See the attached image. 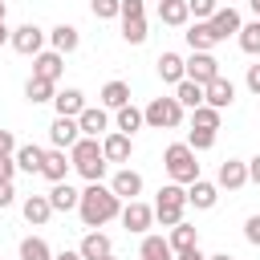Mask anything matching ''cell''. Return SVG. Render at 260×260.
Instances as JSON below:
<instances>
[{"instance_id":"1","label":"cell","mask_w":260,"mask_h":260,"mask_svg":"<svg viewBox=\"0 0 260 260\" xmlns=\"http://www.w3.org/2000/svg\"><path fill=\"white\" fill-rule=\"evenodd\" d=\"M77 215H81L85 228H102V223H110V219L122 215V199H118L110 187L89 183V187L81 191V199H77Z\"/></svg>"},{"instance_id":"2","label":"cell","mask_w":260,"mask_h":260,"mask_svg":"<svg viewBox=\"0 0 260 260\" xmlns=\"http://www.w3.org/2000/svg\"><path fill=\"white\" fill-rule=\"evenodd\" d=\"M69 162H73V171L85 179V183H102V175H106V154H102V142L98 138H77L73 146H69Z\"/></svg>"},{"instance_id":"3","label":"cell","mask_w":260,"mask_h":260,"mask_svg":"<svg viewBox=\"0 0 260 260\" xmlns=\"http://www.w3.org/2000/svg\"><path fill=\"white\" fill-rule=\"evenodd\" d=\"M162 167H167V175H171V183H195L199 179V162H195V150L187 146V142H171L167 150H162Z\"/></svg>"},{"instance_id":"4","label":"cell","mask_w":260,"mask_h":260,"mask_svg":"<svg viewBox=\"0 0 260 260\" xmlns=\"http://www.w3.org/2000/svg\"><path fill=\"white\" fill-rule=\"evenodd\" d=\"M183 207H187V187L183 183H167L158 191V199H154V219L162 228H175L183 219Z\"/></svg>"},{"instance_id":"5","label":"cell","mask_w":260,"mask_h":260,"mask_svg":"<svg viewBox=\"0 0 260 260\" xmlns=\"http://www.w3.org/2000/svg\"><path fill=\"white\" fill-rule=\"evenodd\" d=\"M142 122L154 126V130H175V126L183 122V106H179L175 98H154V102L142 110Z\"/></svg>"},{"instance_id":"6","label":"cell","mask_w":260,"mask_h":260,"mask_svg":"<svg viewBox=\"0 0 260 260\" xmlns=\"http://www.w3.org/2000/svg\"><path fill=\"white\" fill-rule=\"evenodd\" d=\"M8 45H12L16 53H24V57H37V53L45 49V28H37V24H20V28H12Z\"/></svg>"},{"instance_id":"7","label":"cell","mask_w":260,"mask_h":260,"mask_svg":"<svg viewBox=\"0 0 260 260\" xmlns=\"http://www.w3.org/2000/svg\"><path fill=\"white\" fill-rule=\"evenodd\" d=\"M183 77H191V81L207 85L211 77H219V61H215L211 53H191V57L183 61Z\"/></svg>"},{"instance_id":"8","label":"cell","mask_w":260,"mask_h":260,"mask_svg":"<svg viewBox=\"0 0 260 260\" xmlns=\"http://www.w3.org/2000/svg\"><path fill=\"white\" fill-rule=\"evenodd\" d=\"M61 73H65V57H61L57 49H49V53L41 49V53L32 57V77H45V81H53V85H57V77H61Z\"/></svg>"},{"instance_id":"9","label":"cell","mask_w":260,"mask_h":260,"mask_svg":"<svg viewBox=\"0 0 260 260\" xmlns=\"http://www.w3.org/2000/svg\"><path fill=\"white\" fill-rule=\"evenodd\" d=\"M203 102H207V106H215V110H228V106L236 102V85L219 73V77H211V81L203 85Z\"/></svg>"},{"instance_id":"10","label":"cell","mask_w":260,"mask_h":260,"mask_svg":"<svg viewBox=\"0 0 260 260\" xmlns=\"http://www.w3.org/2000/svg\"><path fill=\"white\" fill-rule=\"evenodd\" d=\"M150 223H154V207H146L142 199H130L122 207V228L126 232H146Z\"/></svg>"},{"instance_id":"11","label":"cell","mask_w":260,"mask_h":260,"mask_svg":"<svg viewBox=\"0 0 260 260\" xmlns=\"http://www.w3.org/2000/svg\"><path fill=\"white\" fill-rule=\"evenodd\" d=\"M77 130H81L85 138H98V134L110 130V114H106L102 106H85V110L77 114Z\"/></svg>"},{"instance_id":"12","label":"cell","mask_w":260,"mask_h":260,"mask_svg":"<svg viewBox=\"0 0 260 260\" xmlns=\"http://www.w3.org/2000/svg\"><path fill=\"white\" fill-rule=\"evenodd\" d=\"M81 138V130H77V118H53V126H49V142L57 146V150H69L73 142Z\"/></svg>"},{"instance_id":"13","label":"cell","mask_w":260,"mask_h":260,"mask_svg":"<svg viewBox=\"0 0 260 260\" xmlns=\"http://www.w3.org/2000/svg\"><path fill=\"white\" fill-rule=\"evenodd\" d=\"M130 150H134L130 134H122V130L102 134V154H106V162H126V158H130Z\"/></svg>"},{"instance_id":"14","label":"cell","mask_w":260,"mask_h":260,"mask_svg":"<svg viewBox=\"0 0 260 260\" xmlns=\"http://www.w3.org/2000/svg\"><path fill=\"white\" fill-rule=\"evenodd\" d=\"M187 45H191V53H211L215 45H219V37L211 32V24L207 20H195V24H187Z\"/></svg>"},{"instance_id":"15","label":"cell","mask_w":260,"mask_h":260,"mask_svg":"<svg viewBox=\"0 0 260 260\" xmlns=\"http://www.w3.org/2000/svg\"><path fill=\"white\" fill-rule=\"evenodd\" d=\"M248 183V162H240V158H228V162H219V175H215V187H228V191H240Z\"/></svg>"},{"instance_id":"16","label":"cell","mask_w":260,"mask_h":260,"mask_svg":"<svg viewBox=\"0 0 260 260\" xmlns=\"http://www.w3.org/2000/svg\"><path fill=\"white\" fill-rule=\"evenodd\" d=\"M110 191H114L118 199H138V195H142V175L130 171V167H122V171L110 179Z\"/></svg>"},{"instance_id":"17","label":"cell","mask_w":260,"mask_h":260,"mask_svg":"<svg viewBox=\"0 0 260 260\" xmlns=\"http://www.w3.org/2000/svg\"><path fill=\"white\" fill-rule=\"evenodd\" d=\"M207 24H211V32H215L219 41H228L232 32H240V12H236V8H215V12L207 16Z\"/></svg>"},{"instance_id":"18","label":"cell","mask_w":260,"mask_h":260,"mask_svg":"<svg viewBox=\"0 0 260 260\" xmlns=\"http://www.w3.org/2000/svg\"><path fill=\"white\" fill-rule=\"evenodd\" d=\"M215 199H219V187H215V183H207V179H195V183H187V203H195L199 211L215 207Z\"/></svg>"},{"instance_id":"19","label":"cell","mask_w":260,"mask_h":260,"mask_svg":"<svg viewBox=\"0 0 260 260\" xmlns=\"http://www.w3.org/2000/svg\"><path fill=\"white\" fill-rule=\"evenodd\" d=\"M53 110L61 118H77L85 110V93L81 89H61V93H53Z\"/></svg>"},{"instance_id":"20","label":"cell","mask_w":260,"mask_h":260,"mask_svg":"<svg viewBox=\"0 0 260 260\" xmlns=\"http://www.w3.org/2000/svg\"><path fill=\"white\" fill-rule=\"evenodd\" d=\"M69 167H73V162L65 158V150H57V146H53V150H45V162H41V175H45L49 183H61V179L69 175Z\"/></svg>"},{"instance_id":"21","label":"cell","mask_w":260,"mask_h":260,"mask_svg":"<svg viewBox=\"0 0 260 260\" xmlns=\"http://www.w3.org/2000/svg\"><path fill=\"white\" fill-rule=\"evenodd\" d=\"M20 211H24V219H28L32 228H45L49 215H53V203H49V195H28Z\"/></svg>"},{"instance_id":"22","label":"cell","mask_w":260,"mask_h":260,"mask_svg":"<svg viewBox=\"0 0 260 260\" xmlns=\"http://www.w3.org/2000/svg\"><path fill=\"white\" fill-rule=\"evenodd\" d=\"M158 20H162V24H171V28H183V24L191 20L187 0H158Z\"/></svg>"},{"instance_id":"23","label":"cell","mask_w":260,"mask_h":260,"mask_svg":"<svg viewBox=\"0 0 260 260\" xmlns=\"http://www.w3.org/2000/svg\"><path fill=\"white\" fill-rule=\"evenodd\" d=\"M49 45H53V49H57V53L65 57V53H73V49L81 45V32H77L73 24H57V28L49 32Z\"/></svg>"},{"instance_id":"24","label":"cell","mask_w":260,"mask_h":260,"mask_svg":"<svg viewBox=\"0 0 260 260\" xmlns=\"http://www.w3.org/2000/svg\"><path fill=\"white\" fill-rule=\"evenodd\" d=\"M175 102H179L183 110H195V106H203V85H199V81H191V77H183V81L175 85Z\"/></svg>"},{"instance_id":"25","label":"cell","mask_w":260,"mask_h":260,"mask_svg":"<svg viewBox=\"0 0 260 260\" xmlns=\"http://www.w3.org/2000/svg\"><path fill=\"white\" fill-rule=\"evenodd\" d=\"M16 167L20 171H28V175H41V162H45V150L37 146V142H28V146H16Z\"/></svg>"},{"instance_id":"26","label":"cell","mask_w":260,"mask_h":260,"mask_svg":"<svg viewBox=\"0 0 260 260\" xmlns=\"http://www.w3.org/2000/svg\"><path fill=\"white\" fill-rule=\"evenodd\" d=\"M77 199H81V191H73L65 179H61V183H53V191H49L53 211H73V207H77Z\"/></svg>"},{"instance_id":"27","label":"cell","mask_w":260,"mask_h":260,"mask_svg":"<svg viewBox=\"0 0 260 260\" xmlns=\"http://www.w3.org/2000/svg\"><path fill=\"white\" fill-rule=\"evenodd\" d=\"M77 252H81V260H98V256L114 252V244H110V236H102V232L93 228V232H89V236L81 240V248H77Z\"/></svg>"},{"instance_id":"28","label":"cell","mask_w":260,"mask_h":260,"mask_svg":"<svg viewBox=\"0 0 260 260\" xmlns=\"http://www.w3.org/2000/svg\"><path fill=\"white\" fill-rule=\"evenodd\" d=\"M126 102H130V85L126 81H106L102 85V106L106 110H122Z\"/></svg>"},{"instance_id":"29","label":"cell","mask_w":260,"mask_h":260,"mask_svg":"<svg viewBox=\"0 0 260 260\" xmlns=\"http://www.w3.org/2000/svg\"><path fill=\"white\" fill-rule=\"evenodd\" d=\"M167 244H171V252H187V248H195V244H199V232H195L191 223H183V219H179V223L171 228V240H167Z\"/></svg>"},{"instance_id":"30","label":"cell","mask_w":260,"mask_h":260,"mask_svg":"<svg viewBox=\"0 0 260 260\" xmlns=\"http://www.w3.org/2000/svg\"><path fill=\"white\" fill-rule=\"evenodd\" d=\"M138 256H142V260H175V252H171V244H167L162 236H142Z\"/></svg>"},{"instance_id":"31","label":"cell","mask_w":260,"mask_h":260,"mask_svg":"<svg viewBox=\"0 0 260 260\" xmlns=\"http://www.w3.org/2000/svg\"><path fill=\"white\" fill-rule=\"evenodd\" d=\"M158 77L171 81V85H179V81H183V57H179V53H162V57H158Z\"/></svg>"},{"instance_id":"32","label":"cell","mask_w":260,"mask_h":260,"mask_svg":"<svg viewBox=\"0 0 260 260\" xmlns=\"http://www.w3.org/2000/svg\"><path fill=\"white\" fill-rule=\"evenodd\" d=\"M122 41L126 45H142L146 41V16H122Z\"/></svg>"},{"instance_id":"33","label":"cell","mask_w":260,"mask_h":260,"mask_svg":"<svg viewBox=\"0 0 260 260\" xmlns=\"http://www.w3.org/2000/svg\"><path fill=\"white\" fill-rule=\"evenodd\" d=\"M53 81H45V77H28V85H24V98L32 102V106H41V102H53Z\"/></svg>"},{"instance_id":"34","label":"cell","mask_w":260,"mask_h":260,"mask_svg":"<svg viewBox=\"0 0 260 260\" xmlns=\"http://www.w3.org/2000/svg\"><path fill=\"white\" fill-rule=\"evenodd\" d=\"M114 122H118V130H122V134H134V130H142V126H146V122H142V110H138V106H130V102L118 110V118H114Z\"/></svg>"},{"instance_id":"35","label":"cell","mask_w":260,"mask_h":260,"mask_svg":"<svg viewBox=\"0 0 260 260\" xmlns=\"http://www.w3.org/2000/svg\"><path fill=\"white\" fill-rule=\"evenodd\" d=\"M20 260H53V252L41 236H24L20 240Z\"/></svg>"},{"instance_id":"36","label":"cell","mask_w":260,"mask_h":260,"mask_svg":"<svg viewBox=\"0 0 260 260\" xmlns=\"http://www.w3.org/2000/svg\"><path fill=\"white\" fill-rule=\"evenodd\" d=\"M236 37H240V49L256 57V53H260V16H256L252 24H240V32H236Z\"/></svg>"},{"instance_id":"37","label":"cell","mask_w":260,"mask_h":260,"mask_svg":"<svg viewBox=\"0 0 260 260\" xmlns=\"http://www.w3.org/2000/svg\"><path fill=\"white\" fill-rule=\"evenodd\" d=\"M191 126L219 130V110H215V106H207V102H203V106H195V110H191Z\"/></svg>"},{"instance_id":"38","label":"cell","mask_w":260,"mask_h":260,"mask_svg":"<svg viewBox=\"0 0 260 260\" xmlns=\"http://www.w3.org/2000/svg\"><path fill=\"white\" fill-rule=\"evenodd\" d=\"M187 146H191V150H211V146H215V130L191 126V134H187Z\"/></svg>"},{"instance_id":"39","label":"cell","mask_w":260,"mask_h":260,"mask_svg":"<svg viewBox=\"0 0 260 260\" xmlns=\"http://www.w3.org/2000/svg\"><path fill=\"white\" fill-rule=\"evenodd\" d=\"M118 4H122V0H89V12H93L98 20H110V16H118Z\"/></svg>"},{"instance_id":"40","label":"cell","mask_w":260,"mask_h":260,"mask_svg":"<svg viewBox=\"0 0 260 260\" xmlns=\"http://www.w3.org/2000/svg\"><path fill=\"white\" fill-rule=\"evenodd\" d=\"M187 8H191V16H195V20H207V16L219 8V0H187Z\"/></svg>"},{"instance_id":"41","label":"cell","mask_w":260,"mask_h":260,"mask_svg":"<svg viewBox=\"0 0 260 260\" xmlns=\"http://www.w3.org/2000/svg\"><path fill=\"white\" fill-rule=\"evenodd\" d=\"M142 8H146L142 0H122L118 4V16H142Z\"/></svg>"},{"instance_id":"42","label":"cell","mask_w":260,"mask_h":260,"mask_svg":"<svg viewBox=\"0 0 260 260\" xmlns=\"http://www.w3.org/2000/svg\"><path fill=\"white\" fill-rule=\"evenodd\" d=\"M244 240H248V244H260V215H252V219L244 223Z\"/></svg>"},{"instance_id":"43","label":"cell","mask_w":260,"mask_h":260,"mask_svg":"<svg viewBox=\"0 0 260 260\" xmlns=\"http://www.w3.org/2000/svg\"><path fill=\"white\" fill-rule=\"evenodd\" d=\"M0 154H16V138H12V130H0Z\"/></svg>"},{"instance_id":"44","label":"cell","mask_w":260,"mask_h":260,"mask_svg":"<svg viewBox=\"0 0 260 260\" xmlns=\"http://www.w3.org/2000/svg\"><path fill=\"white\" fill-rule=\"evenodd\" d=\"M16 175V158L12 154H0V179H12Z\"/></svg>"},{"instance_id":"45","label":"cell","mask_w":260,"mask_h":260,"mask_svg":"<svg viewBox=\"0 0 260 260\" xmlns=\"http://www.w3.org/2000/svg\"><path fill=\"white\" fill-rule=\"evenodd\" d=\"M16 199V191H12V179H0V207H8Z\"/></svg>"},{"instance_id":"46","label":"cell","mask_w":260,"mask_h":260,"mask_svg":"<svg viewBox=\"0 0 260 260\" xmlns=\"http://www.w3.org/2000/svg\"><path fill=\"white\" fill-rule=\"evenodd\" d=\"M244 81H248V89L260 98V65H248V77H244Z\"/></svg>"},{"instance_id":"47","label":"cell","mask_w":260,"mask_h":260,"mask_svg":"<svg viewBox=\"0 0 260 260\" xmlns=\"http://www.w3.org/2000/svg\"><path fill=\"white\" fill-rule=\"evenodd\" d=\"M175 260H207V256H203L199 244H195V248H187V252H175Z\"/></svg>"},{"instance_id":"48","label":"cell","mask_w":260,"mask_h":260,"mask_svg":"<svg viewBox=\"0 0 260 260\" xmlns=\"http://www.w3.org/2000/svg\"><path fill=\"white\" fill-rule=\"evenodd\" d=\"M248 183H256V187H260V154L248 162Z\"/></svg>"},{"instance_id":"49","label":"cell","mask_w":260,"mask_h":260,"mask_svg":"<svg viewBox=\"0 0 260 260\" xmlns=\"http://www.w3.org/2000/svg\"><path fill=\"white\" fill-rule=\"evenodd\" d=\"M53 260H81V252H57Z\"/></svg>"},{"instance_id":"50","label":"cell","mask_w":260,"mask_h":260,"mask_svg":"<svg viewBox=\"0 0 260 260\" xmlns=\"http://www.w3.org/2000/svg\"><path fill=\"white\" fill-rule=\"evenodd\" d=\"M8 37H12V28H8V24H4V20H0V45H4V41H8Z\"/></svg>"},{"instance_id":"51","label":"cell","mask_w":260,"mask_h":260,"mask_svg":"<svg viewBox=\"0 0 260 260\" xmlns=\"http://www.w3.org/2000/svg\"><path fill=\"white\" fill-rule=\"evenodd\" d=\"M207 260H236V256H228V252H215V256H207Z\"/></svg>"},{"instance_id":"52","label":"cell","mask_w":260,"mask_h":260,"mask_svg":"<svg viewBox=\"0 0 260 260\" xmlns=\"http://www.w3.org/2000/svg\"><path fill=\"white\" fill-rule=\"evenodd\" d=\"M248 4H252V12H256V16H260V0H248Z\"/></svg>"},{"instance_id":"53","label":"cell","mask_w":260,"mask_h":260,"mask_svg":"<svg viewBox=\"0 0 260 260\" xmlns=\"http://www.w3.org/2000/svg\"><path fill=\"white\" fill-rule=\"evenodd\" d=\"M98 260H118V256H114V252H106V256H98Z\"/></svg>"},{"instance_id":"54","label":"cell","mask_w":260,"mask_h":260,"mask_svg":"<svg viewBox=\"0 0 260 260\" xmlns=\"http://www.w3.org/2000/svg\"><path fill=\"white\" fill-rule=\"evenodd\" d=\"M4 12H8V8H4V0H0V20H4Z\"/></svg>"}]
</instances>
